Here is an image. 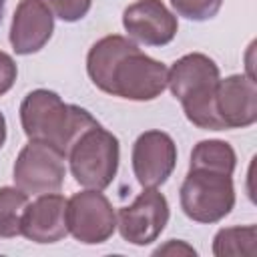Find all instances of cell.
Listing matches in <instances>:
<instances>
[{
    "mask_svg": "<svg viewBox=\"0 0 257 257\" xmlns=\"http://www.w3.org/2000/svg\"><path fill=\"white\" fill-rule=\"evenodd\" d=\"M20 235L34 243H56L68 235L66 199L58 193H44L26 205L20 221Z\"/></svg>",
    "mask_w": 257,
    "mask_h": 257,
    "instance_id": "12",
    "label": "cell"
},
{
    "mask_svg": "<svg viewBox=\"0 0 257 257\" xmlns=\"http://www.w3.org/2000/svg\"><path fill=\"white\" fill-rule=\"evenodd\" d=\"M4 2L6 0H0V22H2V14H4Z\"/></svg>",
    "mask_w": 257,
    "mask_h": 257,
    "instance_id": "23",
    "label": "cell"
},
{
    "mask_svg": "<svg viewBox=\"0 0 257 257\" xmlns=\"http://www.w3.org/2000/svg\"><path fill=\"white\" fill-rule=\"evenodd\" d=\"M237 165V155L233 147L225 141H201L191 153L189 169H209L225 175H233Z\"/></svg>",
    "mask_w": 257,
    "mask_h": 257,
    "instance_id": "15",
    "label": "cell"
},
{
    "mask_svg": "<svg viewBox=\"0 0 257 257\" xmlns=\"http://www.w3.org/2000/svg\"><path fill=\"white\" fill-rule=\"evenodd\" d=\"M54 16L42 0H20L10 26V44L16 54H34L50 40Z\"/></svg>",
    "mask_w": 257,
    "mask_h": 257,
    "instance_id": "13",
    "label": "cell"
},
{
    "mask_svg": "<svg viewBox=\"0 0 257 257\" xmlns=\"http://www.w3.org/2000/svg\"><path fill=\"white\" fill-rule=\"evenodd\" d=\"M118 139L100 124L88 128L70 149L68 161L72 177L86 189H106L118 169Z\"/></svg>",
    "mask_w": 257,
    "mask_h": 257,
    "instance_id": "3",
    "label": "cell"
},
{
    "mask_svg": "<svg viewBox=\"0 0 257 257\" xmlns=\"http://www.w3.org/2000/svg\"><path fill=\"white\" fill-rule=\"evenodd\" d=\"M169 82V68L141 52H128L112 72L110 94L126 100H153L161 96Z\"/></svg>",
    "mask_w": 257,
    "mask_h": 257,
    "instance_id": "7",
    "label": "cell"
},
{
    "mask_svg": "<svg viewBox=\"0 0 257 257\" xmlns=\"http://www.w3.org/2000/svg\"><path fill=\"white\" fill-rule=\"evenodd\" d=\"M171 4L179 16L203 22L213 18L221 10L223 0H171Z\"/></svg>",
    "mask_w": 257,
    "mask_h": 257,
    "instance_id": "18",
    "label": "cell"
},
{
    "mask_svg": "<svg viewBox=\"0 0 257 257\" xmlns=\"http://www.w3.org/2000/svg\"><path fill=\"white\" fill-rule=\"evenodd\" d=\"M16 74H18L16 62L12 60L10 54L0 50V96L6 94L12 88V84L16 80Z\"/></svg>",
    "mask_w": 257,
    "mask_h": 257,
    "instance_id": "20",
    "label": "cell"
},
{
    "mask_svg": "<svg viewBox=\"0 0 257 257\" xmlns=\"http://www.w3.org/2000/svg\"><path fill=\"white\" fill-rule=\"evenodd\" d=\"M4 141H6V118L0 112V149L4 147Z\"/></svg>",
    "mask_w": 257,
    "mask_h": 257,
    "instance_id": "22",
    "label": "cell"
},
{
    "mask_svg": "<svg viewBox=\"0 0 257 257\" xmlns=\"http://www.w3.org/2000/svg\"><path fill=\"white\" fill-rule=\"evenodd\" d=\"M28 205V195L18 187H0V237L10 239L20 235L22 213Z\"/></svg>",
    "mask_w": 257,
    "mask_h": 257,
    "instance_id": "17",
    "label": "cell"
},
{
    "mask_svg": "<svg viewBox=\"0 0 257 257\" xmlns=\"http://www.w3.org/2000/svg\"><path fill=\"white\" fill-rule=\"evenodd\" d=\"M215 110L223 128H245L257 120V86L251 76L233 74L219 78Z\"/></svg>",
    "mask_w": 257,
    "mask_h": 257,
    "instance_id": "11",
    "label": "cell"
},
{
    "mask_svg": "<svg viewBox=\"0 0 257 257\" xmlns=\"http://www.w3.org/2000/svg\"><path fill=\"white\" fill-rule=\"evenodd\" d=\"M66 225L76 241L98 245L114 233L116 215L110 201L98 189H86L66 201Z\"/></svg>",
    "mask_w": 257,
    "mask_h": 257,
    "instance_id": "6",
    "label": "cell"
},
{
    "mask_svg": "<svg viewBox=\"0 0 257 257\" xmlns=\"http://www.w3.org/2000/svg\"><path fill=\"white\" fill-rule=\"evenodd\" d=\"M219 82V66L201 52L181 56L169 70L173 96L179 98L189 122L203 131H225L215 110V90Z\"/></svg>",
    "mask_w": 257,
    "mask_h": 257,
    "instance_id": "2",
    "label": "cell"
},
{
    "mask_svg": "<svg viewBox=\"0 0 257 257\" xmlns=\"http://www.w3.org/2000/svg\"><path fill=\"white\" fill-rule=\"evenodd\" d=\"M235 205V187L231 175L189 169L181 185V209L197 223H217L231 213Z\"/></svg>",
    "mask_w": 257,
    "mask_h": 257,
    "instance_id": "4",
    "label": "cell"
},
{
    "mask_svg": "<svg viewBox=\"0 0 257 257\" xmlns=\"http://www.w3.org/2000/svg\"><path fill=\"white\" fill-rule=\"evenodd\" d=\"M64 155L48 143L30 141L16 157L14 183L26 195L56 193L64 183Z\"/></svg>",
    "mask_w": 257,
    "mask_h": 257,
    "instance_id": "5",
    "label": "cell"
},
{
    "mask_svg": "<svg viewBox=\"0 0 257 257\" xmlns=\"http://www.w3.org/2000/svg\"><path fill=\"white\" fill-rule=\"evenodd\" d=\"M122 26L131 38L147 46H165L177 34V18L161 0H137L122 12Z\"/></svg>",
    "mask_w": 257,
    "mask_h": 257,
    "instance_id": "10",
    "label": "cell"
},
{
    "mask_svg": "<svg viewBox=\"0 0 257 257\" xmlns=\"http://www.w3.org/2000/svg\"><path fill=\"white\" fill-rule=\"evenodd\" d=\"M20 122L30 141L48 143L64 157H68L72 145L88 128L98 124L88 110L66 104L56 92L46 88H36L24 96L20 104Z\"/></svg>",
    "mask_w": 257,
    "mask_h": 257,
    "instance_id": "1",
    "label": "cell"
},
{
    "mask_svg": "<svg viewBox=\"0 0 257 257\" xmlns=\"http://www.w3.org/2000/svg\"><path fill=\"white\" fill-rule=\"evenodd\" d=\"M161 253H187V255H195V249L193 247H189V245H185V243H177V241H169V245H165V247H159L157 251H155V255H161Z\"/></svg>",
    "mask_w": 257,
    "mask_h": 257,
    "instance_id": "21",
    "label": "cell"
},
{
    "mask_svg": "<svg viewBox=\"0 0 257 257\" xmlns=\"http://www.w3.org/2000/svg\"><path fill=\"white\" fill-rule=\"evenodd\" d=\"M46 8L64 22H76L90 10L92 0H42Z\"/></svg>",
    "mask_w": 257,
    "mask_h": 257,
    "instance_id": "19",
    "label": "cell"
},
{
    "mask_svg": "<svg viewBox=\"0 0 257 257\" xmlns=\"http://www.w3.org/2000/svg\"><path fill=\"white\" fill-rule=\"evenodd\" d=\"M255 241H257V227H227L221 229L213 239V253L217 257L229 255H255Z\"/></svg>",
    "mask_w": 257,
    "mask_h": 257,
    "instance_id": "16",
    "label": "cell"
},
{
    "mask_svg": "<svg viewBox=\"0 0 257 257\" xmlns=\"http://www.w3.org/2000/svg\"><path fill=\"white\" fill-rule=\"evenodd\" d=\"M177 165V145L163 131L143 133L133 147V171L137 181L147 189L163 185Z\"/></svg>",
    "mask_w": 257,
    "mask_h": 257,
    "instance_id": "9",
    "label": "cell"
},
{
    "mask_svg": "<svg viewBox=\"0 0 257 257\" xmlns=\"http://www.w3.org/2000/svg\"><path fill=\"white\" fill-rule=\"evenodd\" d=\"M169 221V201L163 193L147 187L128 207L118 211V231L126 243L149 245L157 241Z\"/></svg>",
    "mask_w": 257,
    "mask_h": 257,
    "instance_id": "8",
    "label": "cell"
},
{
    "mask_svg": "<svg viewBox=\"0 0 257 257\" xmlns=\"http://www.w3.org/2000/svg\"><path fill=\"white\" fill-rule=\"evenodd\" d=\"M139 46L133 40H128L120 34H110V36H104L98 42H94L86 56V72H88L92 84L96 88H100L102 92L110 94L112 72H114L116 64L128 52H133Z\"/></svg>",
    "mask_w": 257,
    "mask_h": 257,
    "instance_id": "14",
    "label": "cell"
}]
</instances>
